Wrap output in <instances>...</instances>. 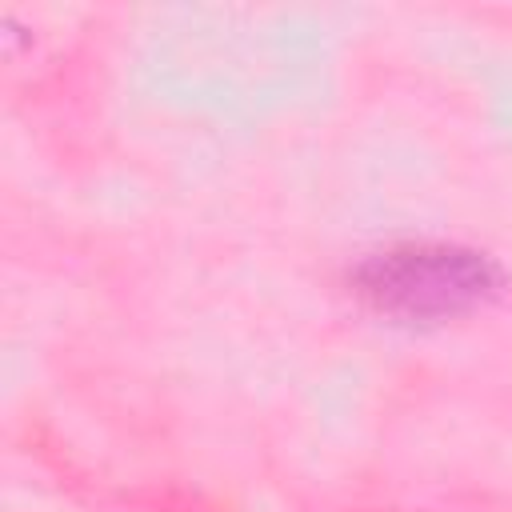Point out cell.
Instances as JSON below:
<instances>
[{"instance_id": "cell-1", "label": "cell", "mask_w": 512, "mask_h": 512, "mask_svg": "<svg viewBox=\"0 0 512 512\" xmlns=\"http://www.w3.org/2000/svg\"><path fill=\"white\" fill-rule=\"evenodd\" d=\"M504 284L492 256L460 244L412 240L364 256L352 268L356 296L396 320H452L488 304Z\"/></svg>"}]
</instances>
